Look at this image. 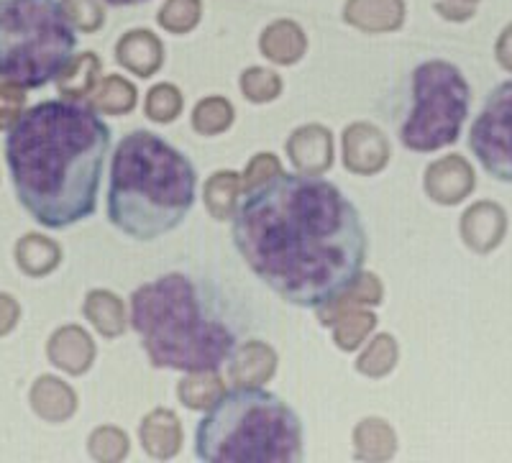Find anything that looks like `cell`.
Wrapping results in <instances>:
<instances>
[{
    "label": "cell",
    "instance_id": "cell-1",
    "mask_svg": "<svg viewBox=\"0 0 512 463\" xmlns=\"http://www.w3.org/2000/svg\"><path fill=\"white\" fill-rule=\"evenodd\" d=\"M233 246L287 305L320 310L364 274L369 233L346 192L320 174L280 172L233 210Z\"/></svg>",
    "mask_w": 512,
    "mask_h": 463
},
{
    "label": "cell",
    "instance_id": "cell-2",
    "mask_svg": "<svg viewBox=\"0 0 512 463\" xmlns=\"http://www.w3.org/2000/svg\"><path fill=\"white\" fill-rule=\"evenodd\" d=\"M111 126L93 105L41 100L8 128L6 164L18 203L39 226L64 231L95 213Z\"/></svg>",
    "mask_w": 512,
    "mask_h": 463
},
{
    "label": "cell",
    "instance_id": "cell-3",
    "mask_svg": "<svg viewBox=\"0 0 512 463\" xmlns=\"http://www.w3.org/2000/svg\"><path fill=\"white\" fill-rule=\"evenodd\" d=\"M131 328L157 369L218 374L239 348L221 297L190 274L169 272L131 295Z\"/></svg>",
    "mask_w": 512,
    "mask_h": 463
},
{
    "label": "cell",
    "instance_id": "cell-4",
    "mask_svg": "<svg viewBox=\"0 0 512 463\" xmlns=\"http://www.w3.org/2000/svg\"><path fill=\"white\" fill-rule=\"evenodd\" d=\"M195 192L198 172L190 159L159 134L139 128L113 151L105 213L123 236L157 241L185 223Z\"/></svg>",
    "mask_w": 512,
    "mask_h": 463
},
{
    "label": "cell",
    "instance_id": "cell-5",
    "mask_svg": "<svg viewBox=\"0 0 512 463\" xmlns=\"http://www.w3.org/2000/svg\"><path fill=\"white\" fill-rule=\"evenodd\" d=\"M205 463H300L305 430L297 412L259 384L223 389L195 428Z\"/></svg>",
    "mask_w": 512,
    "mask_h": 463
},
{
    "label": "cell",
    "instance_id": "cell-6",
    "mask_svg": "<svg viewBox=\"0 0 512 463\" xmlns=\"http://www.w3.org/2000/svg\"><path fill=\"white\" fill-rule=\"evenodd\" d=\"M75 49L62 0H0V80L39 90L62 75Z\"/></svg>",
    "mask_w": 512,
    "mask_h": 463
},
{
    "label": "cell",
    "instance_id": "cell-7",
    "mask_svg": "<svg viewBox=\"0 0 512 463\" xmlns=\"http://www.w3.org/2000/svg\"><path fill=\"white\" fill-rule=\"evenodd\" d=\"M472 108V87L446 59H428L410 72L408 100L400 121V144L415 154L451 146Z\"/></svg>",
    "mask_w": 512,
    "mask_h": 463
},
{
    "label": "cell",
    "instance_id": "cell-8",
    "mask_svg": "<svg viewBox=\"0 0 512 463\" xmlns=\"http://www.w3.org/2000/svg\"><path fill=\"white\" fill-rule=\"evenodd\" d=\"M469 149L489 177L512 182V80L489 90L469 128Z\"/></svg>",
    "mask_w": 512,
    "mask_h": 463
},
{
    "label": "cell",
    "instance_id": "cell-9",
    "mask_svg": "<svg viewBox=\"0 0 512 463\" xmlns=\"http://www.w3.org/2000/svg\"><path fill=\"white\" fill-rule=\"evenodd\" d=\"M390 159V144L379 128L369 123H354L344 131V164L354 174H374Z\"/></svg>",
    "mask_w": 512,
    "mask_h": 463
},
{
    "label": "cell",
    "instance_id": "cell-10",
    "mask_svg": "<svg viewBox=\"0 0 512 463\" xmlns=\"http://www.w3.org/2000/svg\"><path fill=\"white\" fill-rule=\"evenodd\" d=\"M474 190V172L461 157H443L425 172V192L441 205L461 203Z\"/></svg>",
    "mask_w": 512,
    "mask_h": 463
},
{
    "label": "cell",
    "instance_id": "cell-11",
    "mask_svg": "<svg viewBox=\"0 0 512 463\" xmlns=\"http://www.w3.org/2000/svg\"><path fill=\"white\" fill-rule=\"evenodd\" d=\"M287 154L297 172L320 174L333 164V136L323 126H303L287 141Z\"/></svg>",
    "mask_w": 512,
    "mask_h": 463
},
{
    "label": "cell",
    "instance_id": "cell-12",
    "mask_svg": "<svg viewBox=\"0 0 512 463\" xmlns=\"http://www.w3.org/2000/svg\"><path fill=\"white\" fill-rule=\"evenodd\" d=\"M116 59L139 77H152L164 64V44L154 31L131 29L118 39Z\"/></svg>",
    "mask_w": 512,
    "mask_h": 463
},
{
    "label": "cell",
    "instance_id": "cell-13",
    "mask_svg": "<svg viewBox=\"0 0 512 463\" xmlns=\"http://www.w3.org/2000/svg\"><path fill=\"white\" fill-rule=\"evenodd\" d=\"M344 21L367 34H387L405 21V0H346Z\"/></svg>",
    "mask_w": 512,
    "mask_h": 463
},
{
    "label": "cell",
    "instance_id": "cell-14",
    "mask_svg": "<svg viewBox=\"0 0 512 463\" xmlns=\"http://www.w3.org/2000/svg\"><path fill=\"white\" fill-rule=\"evenodd\" d=\"M507 228L505 210L495 203H477L464 213L461 220V236L474 251L487 254L502 241Z\"/></svg>",
    "mask_w": 512,
    "mask_h": 463
},
{
    "label": "cell",
    "instance_id": "cell-15",
    "mask_svg": "<svg viewBox=\"0 0 512 463\" xmlns=\"http://www.w3.org/2000/svg\"><path fill=\"white\" fill-rule=\"evenodd\" d=\"M47 354L49 361H52L57 369L67 371V374H82V371H88L90 364H93L95 343L82 328L67 325V328H59L57 333L49 338Z\"/></svg>",
    "mask_w": 512,
    "mask_h": 463
},
{
    "label": "cell",
    "instance_id": "cell-16",
    "mask_svg": "<svg viewBox=\"0 0 512 463\" xmlns=\"http://www.w3.org/2000/svg\"><path fill=\"white\" fill-rule=\"evenodd\" d=\"M259 52L274 64H295L305 57L308 52V39L300 24L295 21H274L259 36Z\"/></svg>",
    "mask_w": 512,
    "mask_h": 463
},
{
    "label": "cell",
    "instance_id": "cell-17",
    "mask_svg": "<svg viewBox=\"0 0 512 463\" xmlns=\"http://www.w3.org/2000/svg\"><path fill=\"white\" fill-rule=\"evenodd\" d=\"M141 443L144 451L154 458H172L180 451L182 428L175 412L154 410L141 420Z\"/></svg>",
    "mask_w": 512,
    "mask_h": 463
},
{
    "label": "cell",
    "instance_id": "cell-18",
    "mask_svg": "<svg viewBox=\"0 0 512 463\" xmlns=\"http://www.w3.org/2000/svg\"><path fill=\"white\" fill-rule=\"evenodd\" d=\"M277 369V354L262 341H251L236 348L228 366V377L239 384H262Z\"/></svg>",
    "mask_w": 512,
    "mask_h": 463
},
{
    "label": "cell",
    "instance_id": "cell-19",
    "mask_svg": "<svg viewBox=\"0 0 512 463\" xmlns=\"http://www.w3.org/2000/svg\"><path fill=\"white\" fill-rule=\"evenodd\" d=\"M31 407L49 423H62L75 412L77 397L62 379L41 377L31 387Z\"/></svg>",
    "mask_w": 512,
    "mask_h": 463
},
{
    "label": "cell",
    "instance_id": "cell-20",
    "mask_svg": "<svg viewBox=\"0 0 512 463\" xmlns=\"http://www.w3.org/2000/svg\"><path fill=\"white\" fill-rule=\"evenodd\" d=\"M100 77V59L95 52H82L72 57V62L62 70V75L57 77V90L59 95L70 100H82L93 95V90L98 87Z\"/></svg>",
    "mask_w": 512,
    "mask_h": 463
},
{
    "label": "cell",
    "instance_id": "cell-21",
    "mask_svg": "<svg viewBox=\"0 0 512 463\" xmlns=\"http://www.w3.org/2000/svg\"><path fill=\"white\" fill-rule=\"evenodd\" d=\"M59 259H62L59 246L52 238L39 236V233H29L16 244L18 269L29 277H44V274L54 272L59 267Z\"/></svg>",
    "mask_w": 512,
    "mask_h": 463
},
{
    "label": "cell",
    "instance_id": "cell-22",
    "mask_svg": "<svg viewBox=\"0 0 512 463\" xmlns=\"http://www.w3.org/2000/svg\"><path fill=\"white\" fill-rule=\"evenodd\" d=\"M82 313H85V318H88L105 338L121 336L123 328H126V307H123L121 297L113 295V292L108 290L90 292V295L85 297Z\"/></svg>",
    "mask_w": 512,
    "mask_h": 463
},
{
    "label": "cell",
    "instance_id": "cell-23",
    "mask_svg": "<svg viewBox=\"0 0 512 463\" xmlns=\"http://www.w3.org/2000/svg\"><path fill=\"white\" fill-rule=\"evenodd\" d=\"M244 180L236 172H216L205 185V208L216 220L233 218V210L239 205V192Z\"/></svg>",
    "mask_w": 512,
    "mask_h": 463
},
{
    "label": "cell",
    "instance_id": "cell-24",
    "mask_svg": "<svg viewBox=\"0 0 512 463\" xmlns=\"http://www.w3.org/2000/svg\"><path fill=\"white\" fill-rule=\"evenodd\" d=\"M90 105L100 113H108V116H126L136 108V87L126 77L108 75L93 90Z\"/></svg>",
    "mask_w": 512,
    "mask_h": 463
},
{
    "label": "cell",
    "instance_id": "cell-25",
    "mask_svg": "<svg viewBox=\"0 0 512 463\" xmlns=\"http://www.w3.org/2000/svg\"><path fill=\"white\" fill-rule=\"evenodd\" d=\"M328 325H333V341H336V346L344 348V351H354V348H359L361 343L367 341V336L377 325V315L367 313L361 307H351V310L338 313Z\"/></svg>",
    "mask_w": 512,
    "mask_h": 463
},
{
    "label": "cell",
    "instance_id": "cell-26",
    "mask_svg": "<svg viewBox=\"0 0 512 463\" xmlns=\"http://www.w3.org/2000/svg\"><path fill=\"white\" fill-rule=\"evenodd\" d=\"M356 456L377 461V458H390L397 448V438L392 428L384 420H364L354 433Z\"/></svg>",
    "mask_w": 512,
    "mask_h": 463
},
{
    "label": "cell",
    "instance_id": "cell-27",
    "mask_svg": "<svg viewBox=\"0 0 512 463\" xmlns=\"http://www.w3.org/2000/svg\"><path fill=\"white\" fill-rule=\"evenodd\" d=\"M233 123V105L223 95L203 98L192 110V128L200 136H218Z\"/></svg>",
    "mask_w": 512,
    "mask_h": 463
},
{
    "label": "cell",
    "instance_id": "cell-28",
    "mask_svg": "<svg viewBox=\"0 0 512 463\" xmlns=\"http://www.w3.org/2000/svg\"><path fill=\"white\" fill-rule=\"evenodd\" d=\"M159 26L175 36L190 34L203 18V0H164L159 8Z\"/></svg>",
    "mask_w": 512,
    "mask_h": 463
},
{
    "label": "cell",
    "instance_id": "cell-29",
    "mask_svg": "<svg viewBox=\"0 0 512 463\" xmlns=\"http://www.w3.org/2000/svg\"><path fill=\"white\" fill-rule=\"evenodd\" d=\"M223 392L221 379L210 371H203V374H190L187 379H182L180 387H177V397L185 407L190 410H208L213 402L218 400V394Z\"/></svg>",
    "mask_w": 512,
    "mask_h": 463
},
{
    "label": "cell",
    "instance_id": "cell-30",
    "mask_svg": "<svg viewBox=\"0 0 512 463\" xmlns=\"http://www.w3.org/2000/svg\"><path fill=\"white\" fill-rule=\"evenodd\" d=\"M397 364V343L395 338L387 336V333H379L372 338V343L367 346V351L359 356L356 361V369L367 377H384L387 371H392V366Z\"/></svg>",
    "mask_w": 512,
    "mask_h": 463
},
{
    "label": "cell",
    "instance_id": "cell-31",
    "mask_svg": "<svg viewBox=\"0 0 512 463\" xmlns=\"http://www.w3.org/2000/svg\"><path fill=\"white\" fill-rule=\"evenodd\" d=\"M241 93L251 103H269L282 93V77L264 67H249L241 75Z\"/></svg>",
    "mask_w": 512,
    "mask_h": 463
},
{
    "label": "cell",
    "instance_id": "cell-32",
    "mask_svg": "<svg viewBox=\"0 0 512 463\" xmlns=\"http://www.w3.org/2000/svg\"><path fill=\"white\" fill-rule=\"evenodd\" d=\"M144 108L146 116L152 118L154 123L175 121L182 113V93L175 85H169V82H159V85H154L152 90H149V95H146Z\"/></svg>",
    "mask_w": 512,
    "mask_h": 463
},
{
    "label": "cell",
    "instance_id": "cell-33",
    "mask_svg": "<svg viewBox=\"0 0 512 463\" xmlns=\"http://www.w3.org/2000/svg\"><path fill=\"white\" fill-rule=\"evenodd\" d=\"M62 8L70 24L82 34H95L105 24L103 0H62Z\"/></svg>",
    "mask_w": 512,
    "mask_h": 463
},
{
    "label": "cell",
    "instance_id": "cell-34",
    "mask_svg": "<svg viewBox=\"0 0 512 463\" xmlns=\"http://www.w3.org/2000/svg\"><path fill=\"white\" fill-rule=\"evenodd\" d=\"M26 108L24 87L0 80V128H11Z\"/></svg>",
    "mask_w": 512,
    "mask_h": 463
},
{
    "label": "cell",
    "instance_id": "cell-35",
    "mask_svg": "<svg viewBox=\"0 0 512 463\" xmlns=\"http://www.w3.org/2000/svg\"><path fill=\"white\" fill-rule=\"evenodd\" d=\"M113 446L128 451V438L118 428H98L90 435V453H93L98 461H118L116 453L111 451Z\"/></svg>",
    "mask_w": 512,
    "mask_h": 463
},
{
    "label": "cell",
    "instance_id": "cell-36",
    "mask_svg": "<svg viewBox=\"0 0 512 463\" xmlns=\"http://www.w3.org/2000/svg\"><path fill=\"white\" fill-rule=\"evenodd\" d=\"M280 172H282V164H280V159L274 157V154H256L244 172L246 190L254 185H262V182L272 180V177H277Z\"/></svg>",
    "mask_w": 512,
    "mask_h": 463
},
{
    "label": "cell",
    "instance_id": "cell-37",
    "mask_svg": "<svg viewBox=\"0 0 512 463\" xmlns=\"http://www.w3.org/2000/svg\"><path fill=\"white\" fill-rule=\"evenodd\" d=\"M479 0H436V13L446 21H469L477 13Z\"/></svg>",
    "mask_w": 512,
    "mask_h": 463
},
{
    "label": "cell",
    "instance_id": "cell-38",
    "mask_svg": "<svg viewBox=\"0 0 512 463\" xmlns=\"http://www.w3.org/2000/svg\"><path fill=\"white\" fill-rule=\"evenodd\" d=\"M18 318H21V307H18V302L13 300L11 295H6V292H0V336L11 333V330L16 328Z\"/></svg>",
    "mask_w": 512,
    "mask_h": 463
},
{
    "label": "cell",
    "instance_id": "cell-39",
    "mask_svg": "<svg viewBox=\"0 0 512 463\" xmlns=\"http://www.w3.org/2000/svg\"><path fill=\"white\" fill-rule=\"evenodd\" d=\"M495 54H497V62H500L507 72H512V24L507 26V29L500 34V39H497Z\"/></svg>",
    "mask_w": 512,
    "mask_h": 463
},
{
    "label": "cell",
    "instance_id": "cell-40",
    "mask_svg": "<svg viewBox=\"0 0 512 463\" xmlns=\"http://www.w3.org/2000/svg\"><path fill=\"white\" fill-rule=\"evenodd\" d=\"M103 3L113 8H126V6H141V3H149V0H103Z\"/></svg>",
    "mask_w": 512,
    "mask_h": 463
}]
</instances>
